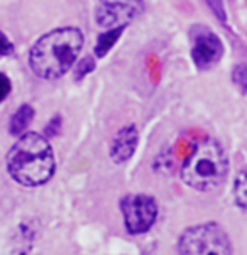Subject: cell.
<instances>
[{
  "label": "cell",
  "instance_id": "1",
  "mask_svg": "<svg viewBox=\"0 0 247 255\" xmlns=\"http://www.w3.org/2000/svg\"><path fill=\"white\" fill-rule=\"evenodd\" d=\"M7 172L24 188H39L49 183L56 172V157L42 133L27 130L17 137L5 159Z\"/></svg>",
  "mask_w": 247,
  "mask_h": 255
},
{
  "label": "cell",
  "instance_id": "2",
  "mask_svg": "<svg viewBox=\"0 0 247 255\" xmlns=\"http://www.w3.org/2000/svg\"><path fill=\"white\" fill-rule=\"evenodd\" d=\"M85 44L78 27H58L42 34L29 53V68L41 80H56L70 71Z\"/></svg>",
  "mask_w": 247,
  "mask_h": 255
},
{
  "label": "cell",
  "instance_id": "3",
  "mask_svg": "<svg viewBox=\"0 0 247 255\" xmlns=\"http://www.w3.org/2000/svg\"><path fill=\"white\" fill-rule=\"evenodd\" d=\"M229 157L222 144L215 139H203L181 164L180 176L185 186L198 193H212L225 183Z\"/></svg>",
  "mask_w": 247,
  "mask_h": 255
},
{
  "label": "cell",
  "instance_id": "4",
  "mask_svg": "<svg viewBox=\"0 0 247 255\" xmlns=\"http://www.w3.org/2000/svg\"><path fill=\"white\" fill-rule=\"evenodd\" d=\"M180 255H234L229 233L217 222L197 223L188 227L178 239Z\"/></svg>",
  "mask_w": 247,
  "mask_h": 255
},
{
  "label": "cell",
  "instance_id": "5",
  "mask_svg": "<svg viewBox=\"0 0 247 255\" xmlns=\"http://www.w3.org/2000/svg\"><path fill=\"white\" fill-rule=\"evenodd\" d=\"M120 215L129 235H144L156 225L159 206L151 194L131 193L120 200Z\"/></svg>",
  "mask_w": 247,
  "mask_h": 255
},
{
  "label": "cell",
  "instance_id": "6",
  "mask_svg": "<svg viewBox=\"0 0 247 255\" xmlns=\"http://www.w3.org/2000/svg\"><path fill=\"white\" fill-rule=\"evenodd\" d=\"M144 10V0H98L95 22L103 29L127 25Z\"/></svg>",
  "mask_w": 247,
  "mask_h": 255
},
{
  "label": "cell",
  "instance_id": "7",
  "mask_svg": "<svg viewBox=\"0 0 247 255\" xmlns=\"http://www.w3.org/2000/svg\"><path fill=\"white\" fill-rule=\"evenodd\" d=\"M224 56V44L217 34L212 31H202L193 37L192 59L198 70H210L220 63Z\"/></svg>",
  "mask_w": 247,
  "mask_h": 255
},
{
  "label": "cell",
  "instance_id": "8",
  "mask_svg": "<svg viewBox=\"0 0 247 255\" xmlns=\"http://www.w3.org/2000/svg\"><path fill=\"white\" fill-rule=\"evenodd\" d=\"M139 145V130L136 125H125L114 135L110 142L108 155L115 164H125L131 161Z\"/></svg>",
  "mask_w": 247,
  "mask_h": 255
},
{
  "label": "cell",
  "instance_id": "9",
  "mask_svg": "<svg viewBox=\"0 0 247 255\" xmlns=\"http://www.w3.org/2000/svg\"><path fill=\"white\" fill-rule=\"evenodd\" d=\"M34 120V109L31 105H20L19 109L14 112L8 122V132L12 135H22L24 132L29 130V125Z\"/></svg>",
  "mask_w": 247,
  "mask_h": 255
},
{
  "label": "cell",
  "instance_id": "10",
  "mask_svg": "<svg viewBox=\"0 0 247 255\" xmlns=\"http://www.w3.org/2000/svg\"><path fill=\"white\" fill-rule=\"evenodd\" d=\"M124 31H125V25H117V27H110V29H107L105 32L98 34L97 44H95V56H97V58L107 56V53L115 46V42L120 39Z\"/></svg>",
  "mask_w": 247,
  "mask_h": 255
},
{
  "label": "cell",
  "instance_id": "11",
  "mask_svg": "<svg viewBox=\"0 0 247 255\" xmlns=\"http://www.w3.org/2000/svg\"><path fill=\"white\" fill-rule=\"evenodd\" d=\"M232 194H234V203L237 205L242 213L247 215V167L242 169L236 174L232 186Z\"/></svg>",
  "mask_w": 247,
  "mask_h": 255
},
{
  "label": "cell",
  "instance_id": "12",
  "mask_svg": "<svg viewBox=\"0 0 247 255\" xmlns=\"http://www.w3.org/2000/svg\"><path fill=\"white\" fill-rule=\"evenodd\" d=\"M95 70V61L92 58H83L76 63V68H75V80L80 81L88 75L90 71Z\"/></svg>",
  "mask_w": 247,
  "mask_h": 255
},
{
  "label": "cell",
  "instance_id": "13",
  "mask_svg": "<svg viewBox=\"0 0 247 255\" xmlns=\"http://www.w3.org/2000/svg\"><path fill=\"white\" fill-rule=\"evenodd\" d=\"M232 80H234V83L242 90V92H247V66L239 64V66L234 68Z\"/></svg>",
  "mask_w": 247,
  "mask_h": 255
},
{
  "label": "cell",
  "instance_id": "14",
  "mask_svg": "<svg viewBox=\"0 0 247 255\" xmlns=\"http://www.w3.org/2000/svg\"><path fill=\"white\" fill-rule=\"evenodd\" d=\"M14 54V44L10 42L5 34L0 31V56H10Z\"/></svg>",
  "mask_w": 247,
  "mask_h": 255
},
{
  "label": "cell",
  "instance_id": "15",
  "mask_svg": "<svg viewBox=\"0 0 247 255\" xmlns=\"http://www.w3.org/2000/svg\"><path fill=\"white\" fill-rule=\"evenodd\" d=\"M10 90H12V83H10V80H8V76L0 73V103L8 97Z\"/></svg>",
  "mask_w": 247,
  "mask_h": 255
}]
</instances>
